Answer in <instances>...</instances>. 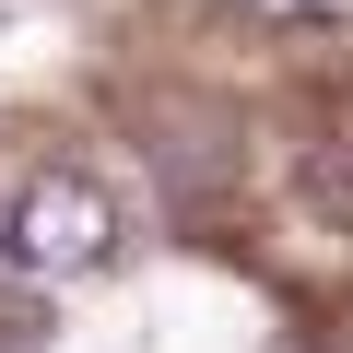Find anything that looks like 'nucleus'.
I'll return each instance as SVG.
<instances>
[{
	"label": "nucleus",
	"instance_id": "obj_1",
	"mask_svg": "<svg viewBox=\"0 0 353 353\" xmlns=\"http://www.w3.org/2000/svg\"><path fill=\"white\" fill-rule=\"evenodd\" d=\"M0 236H12V259H24V271H94V259L118 248V201L94 189V176L48 165L36 189L12 201V224H0Z\"/></svg>",
	"mask_w": 353,
	"mask_h": 353
},
{
	"label": "nucleus",
	"instance_id": "obj_2",
	"mask_svg": "<svg viewBox=\"0 0 353 353\" xmlns=\"http://www.w3.org/2000/svg\"><path fill=\"white\" fill-rule=\"evenodd\" d=\"M306 189H318V212H341V224H353V130H330V141L306 153Z\"/></svg>",
	"mask_w": 353,
	"mask_h": 353
}]
</instances>
